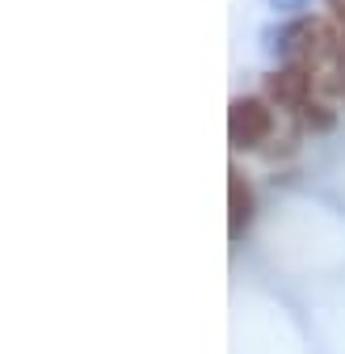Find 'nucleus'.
I'll return each mask as SVG.
<instances>
[{
  "instance_id": "20e7f679",
  "label": "nucleus",
  "mask_w": 345,
  "mask_h": 354,
  "mask_svg": "<svg viewBox=\"0 0 345 354\" xmlns=\"http://www.w3.org/2000/svg\"><path fill=\"white\" fill-rule=\"evenodd\" d=\"M304 122H308L312 131H328V127H333V114H328V106H312V102H308V106H304Z\"/></svg>"
},
{
  "instance_id": "423d86ee",
  "label": "nucleus",
  "mask_w": 345,
  "mask_h": 354,
  "mask_svg": "<svg viewBox=\"0 0 345 354\" xmlns=\"http://www.w3.org/2000/svg\"><path fill=\"white\" fill-rule=\"evenodd\" d=\"M337 21H341V34H337V64L345 68V5L337 9Z\"/></svg>"
},
{
  "instance_id": "f03ea898",
  "label": "nucleus",
  "mask_w": 345,
  "mask_h": 354,
  "mask_svg": "<svg viewBox=\"0 0 345 354\" xmlns=\"http://www.w3.org/2000/svg\"><path fill=\"white\" fill-rule=\"evenodd\" d=\"M266 93L274 106H290V110H304L308 97H312V64L304 59H290L286 68H278L270 80H266Z\"/></svg>"
},
{
  "instance_id": "39448f33",
  "label": "nucleus",
  "mask_w": 345,
  "mask_h": 354,
  "mask_svg": "<svg viewBox=\"0 0 345 354\" xmlns=\"http://www.w3.org/2000/svg\"><path fill=\"white\" fill-rule=\"evenodd\" d=\"M312 5V0H270V9L278 17H304V9Z\"/></svg>"
},
{
  "instance_id": "7ed1b4c3",
  "label": "nucleus",
  "mask_w": 345,
  "mask_h": 354,
  "mask_svg": "<svg viewBox=\"0 0 345 354\" xmlns=\"http://www.w3.org/2000/svg\"><path fill=\"white\" fill-rule=\"evenodd\" d=\"M253 224V186L232 169V182H228V232L240 236Z\"/></svg>"
},
{
  "instance_id": "f257e3e1",
  "label": "nucleus",
  "mask_w": 345,
  "mask_h": 354,
  "mask_svg": "<svg viewBox=\"0 0 345 354\" xmlns=\"http://www.w3.org/2000/svg\"><path fill=\"white\" fill-rule=\"evenodd\" d=\"M274 136V110L262 97H236L228 110V140L232 148H262Z\"/></svg>"
}]
</instances>
